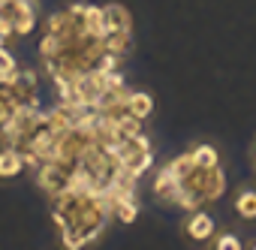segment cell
Masks as SVG:
<instances>
[{
  "label": "cell",
  "mask_w": 256,
  "mask_h": 250,
  "mask_svg": "<svg viewBox=\"0 0 256 250\" xmlns=\"http://www.w3.org/2000/svg\"><path fill=\"white\" fill-rule=\"evenodd\" d=\"M76 166H66L60 160H46L36 166V187L42 193H58V190H66L70 187V175H72Z\"/></svg>",
  "instance_id": "cell-1"
},
{
  "label": "cell",
  "mask_w": 256,
  "mask_h": 250,
  "mask_svg": "<svg viewBox=\"0 0 256 250\" xmlns=\"http://www.w3.org/2000/svg\"><path fill=\"white\" fill-rule=\"evenodd\" d=\"M10 88L16 90V96L22 100V106H40L36 90H40V78L34 70H16L10 78Z\"/></svg>",
  "instance_id": "cell-2"
},
{
  "label": "cell",
  "mask_w": 256,
  "mask_h": 250,
  "mask_svg": "<svg viewBox=\"0 0 256 250\" xmlns=\"http://www.w3.org/2000/svg\"><path fill=\"white\" fill-rule=\"evenodd\" d=\"M187 235H190L193 241H208V238L214 235V220H211V214L202 211V208L190 211V217H187Z\"/></svg>",
  "instance_id": "cell-3"
},
{
  "label": "cell",
  "mask_w": 256,
  "mask_h": 250,
  "mask_svg": "<svg viewBox=\"0 0 256 250\" xmlns=\"http://www.w3.org/2000/svg\"><path fill=\"white\" fill-rule=\"evenodd\" d=\"M154 196L160 199V202H175L178 199V178L172 175V169L169 166H163L157 175H154Z\"/></svg>",
  "instance_id": "cell-4"
},
{
  "label": "cell",
  "mask_w": 256,
  "mask_h": 250,
  "mask_svg": "<svg viewBox=\"0 0 256 250\" xmlns=\"http://www.w3.org/2000/svg\"><path fill=\"white\" fill-rule=\"evenodd\" d=\"M223 193H226V175H223V169H220V163H217V166L205 169V178H202V199H205V202H214V199H220Z\"/></svg>",
  "instance_id": "cell-5"
},
{
  "label": "cell",
  "mask_w": 256,
  "mask_h": 250,
  "mask_svg": "<svg viewBox=\"0 0 256 250\" xmlns=\"http://www.w3.org/2000/svg\"><path fill=\"white\" fill-rule=\"evenodd\" d=\"M24 172V160H22V151L4 145L0 148V181H12Z\"/></svg>",
  "instance_id": "cell-6"
},
{
  "label": "cell",
  "mask_w": 256,
  "mask_h": 250,
  "mask_svg": "<svg viewBox=\"0 0 256 250\" xmlns=\"http://www.w3.org/2000/svg\"><path fill=\"white\" fill-rule=\"evenodd\" d=\"M102 42H106V52H112L118 58H126L133 52V30H108L102 36Z\"/></svg>",
  "instance_id": "cell-7"
},
{
  "label": "cell",
  "mask_w": 256,
  "mask_h": 250,
  "mask_svg": "<svg viewBox=\"0 0 256 250\" xmlns=\"http://www.w3.org/2000/svg\"><path fill=\"white\" fill-rule=\"evenodd\" d=\"M106 24L108 30H133V16L124 4H106Z\"/></svg>",
  "instance_id": "cell-8"
},
{
  "label": "cell",
  "mask_w": 256,
  "mask_h": 250,
  "mask_svg": "<svg viewBox=\"0 0 256 250\" xmlns=\"http://www.w3.org/2000/svg\"><path fill=\"white\" fill-rule=\"evenodd\" d=\"M126 108H130V114H136V118L148 120V118L154 114V96H151V94H145V90H133V94H130V100H126Z\"/></svg>",
  "instance_id": "cell-9"
},
{
  "label": "cell",
  "mask_w": 256,
  "mask_h": 250,
  "mask_svg": "<svg viewBox=\"0 0 256 250\" xmlns=\"http://www.w3.org/2000/svg\"><path fill=\"white\" fill-rule=\"evenodd\" d=\"M84 30H88V34H94V36H106V34H108L106 10H102V6L88 4V10H84Z\"/></svg>",
  "instance_id": "cell-10"
},
{
  "label": "cell",
  "mask_w": 256,
  "mask_h": 250,
  "mask_svg": "<svg viewBox=\"0 0 256 250\" xmlns=\"http://www.w3.org/2000/svg\"><path fill=\"white\" fill-rule=\"evenodd\" d=\"M112 217L120 220V223H133V220L139 217V202H136L133 196H120V199H114Z\"/></svg>",
  "instance_id": "cell-11"
},
{
  "label": "cell",
  "mask_w": 256,
  "mask_h": 250,
  "mask_svg": "<svg viewBox=\"0 0 256 250\" xmlns=\"http://www.w3.org/2000/svg\"><path fill=\"white\" fill-rule=\"evenodd\" d=\"M120 166H124V169H130L136 178H142V175L154 166V151H151V148H148V151H139V154H133V157H126Z\"/></svg>",
  "instance_id": "cell-12"
},
{
  "label": "cell",
  "mask_w": 256,
  "mask_h": 250,
  "mask_svg": "<svg viewBox=\"0 0 256 250\" xmlns=\"http://www.w3.org/2000/svg\"><path fill=\"white\" fill-rule=\"evenodd\" d=\"M190 157H193V163L202 166V169H211V166L220 163V157H217V151H214L211 145H196V148H190Z\"/></svg>",
  "instance_id": "cell-13"
},
{
  "label": "cell",
  "mask_w": 256,
  "mask_h": 250,
  "mask_svg": "<svg viewBox=\"0 0 256 250\" xmlns=\"http://www.w3.org/2000/svg\"><path fill=\"white\" fill-rule=\"evenodd\" d=\"M235 214L244 217V220H256V193L253 190H244L235 199Z\"/></svg>",
  "instance_id": "cell-14"
},
{
  "label": "cell",
  "mask_w": 256,
  "mask_h": 250,
  "mask_svg": "<svg viewBox=\"0 0 256 250\" xmlns=\"http://www.w3.org/2000/svg\"><path fill=\"white\" fill-rule=\"evenodd\" d=\"M214 247H217V250H238V247H241V241H238L235 235H220Z\"/></svg>",
  "instance_id": "cell-15"
},
{
  "label": "cell",
  "mask_w": 256,
  "mask_h": 250,
  "mask_svg": "<svg viewBox=\"0 0 256 250\" xmlns=\"http://www.w3.org/2000/svg\"><path fill=\"white\" fill-rule=\"evenodd\" d=\"M10 114H12V108H10V106H6L4 100H0V127H4V124L10 120Z\"/></svg>",
  "instance_id": "cell-16"
},
{
  "label": "cell",
  "mask_w": 256,
  "mask_h": 250,
  "mask_svg": "<svg viewBox=\"0 0 256 250\" xmlns=\"http://www.w3.org/2000/svg\"><path fill=\"white\" fill-rule=\"evenodd\" d=\"M253 247H256V244H253Z\"/></svg>",
  "instance_id": "cell-17"
}]
</instances>
